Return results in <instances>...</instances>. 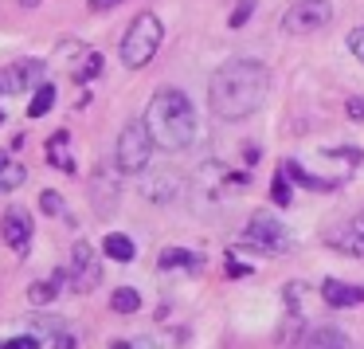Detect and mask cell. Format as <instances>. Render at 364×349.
I'll return each mask as SVG.
<instances>
[{
	"mask_svg": "<svg viewBox=\"0 0 364 349\" xmlns=\"http://www.w3.org/2000/svg\"><path fill=\"white\" fill-rule=\"evenodd\" d=\"M306 349H353V341H348V333L341 330V325H317V330L309 333Z\"/></svg>",
	"mask_w": 364,
	"mask_h": 349,
	"instance_id": "13",
	"label": "cell"
},
{
	"mask_svg": "<svg viewBox=\"0 0 364 349\" xmlns=\"http://www.w3.org/2000/svg\"><path fill=\"white\" fill-rule=\"evenodd\" d=\"M0 231H4V244H9L12 251H16V255H28V247H32V220H28V212H24L20 204H12L9 212H4Z\"/></svg>",
	"mask_w": 364,
	"mask_h": 349,
	"instance_id": "10",
	"label": "cell"
},
{
	"mask_svg": "<svg viewBox=\"0 0 364 349\" xmlns=\"http://www.w3.org/2000/svg\"><path fill=\"white\" fill-rule=\"evenodd\" d=\"M348 236H353V239H345V236H333V244H337V247H345V251H356V255H364V212L356 216L353 224H348Z\"/></svg>",
	"mask_w": 364,
	"mask_h": 349,
	"instance_id": "18",
	"label": "cell"
},
{
	"mask_svg": "<svg viewBox=\"0 0 364 349\" xmlns=\"http://www.w3.org/2000/svg\"><path fill=\"white\" fill-rule=\"evenodd\" d=\"M345 110H348V118H356V122H360V118H364V98H348V106H345Z\"/></svg>",
	"mask_w": 364,
	"mask_h": 349,
	"instance_id": "29",
	"label": "cell"
},
{
	"mask_svg": "<svg viewBox=\"0 0 364 349\" xmlns=\"http://www.w3.org/2000/svg\"><path fill=\"white\" fill-rule=\"evenodd\" d=\"M0 349H40L36 338H12V341H0Z\"/></svg>",
	"mask_w": 364,
	"mask_h": 349,
	"instance_id": "28",
	"label": "cell"
},
{
	"mask_svg": "<svg viewBox=\"0 0 364 349\" xmlns=\"http://www.w3.org/2000/svg\"><path fill=\"white\" fill-rule=\"evenodd\" d=\"M321 298L337 310H348V306H360L364 302V286H348V283H337V278H325L321 283Z\"/></svg>",
	"mask_w": 364,
	"mask_h": 349,
	"instance_id": "12",
	"label": "cell"
},
{
	"mask_svg": "<svg viewBox=\"0 0 364 349\" xmlns=\"http://www.w3.org/2000/svg\"><path fill=\"white\" fill-rule=\"evenodd\" d=\"M243 236H247V244L262 247V251H290V247H294L290 228H286L282 220H274L270 212H255Z\"/></svg>",
	"mask_w": 364,
	"mask_h": 349,
	"instance_id": "7",
	"label": "cell"
},
{
	"mask_svg": "<svg viewBox=\"0 0 364 349\" xmlns=\"http://www.w3.org/2000/svg\"><path fill=\"white\" fill-rule=\"evenodd\" d=\"M110 306L118 310V314H134V310L141 306V294H137L134 286H118V291H114V298H110Z\"/></svg>",
	"mask_w": 364,
	"mask_h": 349,
	"instance_id": "19",
	"label": "cell"
},
{
	"mask_svg": "<svg viewBox=\"0 0 364 349\" xmlns=\"http://www.w3.org/2000/svg\"><path fill=\"white\" fill-rule=\"evenodd\" d=\"M282 173L290 177V181H298V184H306V189H333L329 181H321V177H309L301 165H294V161H282Z\"/></svg>",
	"mask_w": 364,
	"mask_h": 349,
	"instance_id": "21",
	"label": "cell"
},
{
	"mask_svg": "<svg viewBox=\"0 0 364 349\" xmlns=\"http://www.w3.org/2000/svg\"><path fill=\"white\" fill-rule=\"evenodd\" d=\"M90 200H95L98 212H114L118 208V173L110 165H102L95 177H90Z\"/></svg>",
	"mask_w": 364,
	"mask_h": 349,
	"instance_id": "11",
	"label": "cell"
},
{
	"mask_svg": "<svg viewBox=\"0 0 364 349\" xmlns=\"http://www.w3.org/2000/svg\"><path fill=\"white\" fill-rule=\"evenodd\" d=\"M110 349H134V345H126V341H118V345H110Z\"/></svg>",
	"mask_w": 364,
	"mask_h": 349,
	"instance_id": "33",
	"label": "cell"
},
{
	"mask_svg": "<svg viewBox=\"0 0 364 349\" xmlns=\"http://www.w3.org/2000/svg\"><path fill=\"white\" fill-rule=\"evenodd\" d=\"M43 83H48V67H43V59H16V63L0 67V95L40 90Z\"/></svg>",
	"mask_w": 364,
	"mask_h": 349,
	"instance_id": "6",
	"label": "cell"
},
{
	"mask_svg": "<svg viewBox=\"0 0 364 349\" xmlns=\"http://www.w3.org/2000/svg\"><path fill=\"white\" fill-rule=\"evenodd\" d=\"M0 126H4V110H0Z\"/></svg>",
	"mask_w": 364,
	"mask_h": 349,
	"instance_id": "35",
	"label": "cell"
},
{
	"mask_svg": "<svg viewBox=\"0 0 364 349\" xmlns=\"http://www.w3.org/2000/svg\"><path fill=\"white\" fill-rule=\"evenodd\" d=\"M153 150H157V142H153V134H149V122L134 118V122H126V130H122L114 161H118L122 173H145V169H149Z\"/></svg>",
	"mask_w": 364,
	"mask_h": 349,
	"instance_id": "4",
	"label": "cell"
},
{
	"mask_svg": "<svg viewBox=\"0 0 364 349\" xmlns=\"http://www.w3.org/2000/svg\"><path fill=\"white\" fill-rule=\"evenodd\" d=\"M251 12H255V0H239V9L231 12V28H243L251 20Z\"/></svg>",
	"mask_w": 364,
	"mask_h": 349,
	"instance_id": "24",
	"label": "cell"
},
{
	"mask_svg": "<svg viewBox=\"0 0 364 349\" xmlns=\"http://www.w3.org/2000/svg\"><path fill=\"white\" fill-rule=\"evenodd\" d=\"M40 208L48 216H63V197H59V192H51V189H43L40 192Z\"/></svg>",
	"mask_w": 364,
	"mask_h": 349,
	"instance_id": "23",
	"label": "cell"
},
{
	"mask_svg": "<svg viewBox=\"0 0 364 349\" xmlns=\"http://www.w3.org/2000/svg\"><path fill=\"white\" fill-rule=\"evenodd\" d=\"M98 278H102V267H98V255L90 251V244H75V255H71V275H67V283H71L75 294H87L98 286Z\"/></svg>",
	"mask_w": 364,
	"mask_h": 349,
	"instance_id": "8",
	"label": "cell"
},
{
	"mask_svg": "<svg viewBox=\"0 0 364 349\" xmlns=\"http://www.w3.org/2000/svg\"><path fill=\"white\" fill-rule=\"evenodd\" d=\"M348 51L364 59V28H353V32H348Z\"/></svg>",
	"mask_w": 364,
	"mask_h": 349,
	"instance_id": "27",
	"label": "cell"
},
{
	"mask_svg": "<svg viewBox=\"0 0 364 349\" xmlns=\"http://www.w3.org/2000/svg\"><path fill=\"white\" fill-rule=\"evenodd\" d=\"M270 197H274V204H290V192H286V173H278L274 189H270Z\"/></svg>",
	"mask_w": 364,
	"mask_h": 349,
	"instance_id": "26",
	"label": "cell"
},
{
	"mask_svg": "<svg viewBox=\"0 0 364 349\" xmlns=\"http://www.w3.org/2000/svg\"><path fill=\"white\" fill-rule=\"evenodd\" d=\"M51 106H55V87H51V83H43V87L36 90L28 114H32V118H43V114H51Z\"/></svg>",
	"mask_w": 364,
	"mask_h": 349,
	"instance_id": "20",
	"label": "cell"
},
{
	"mask_svg": "<svg viewBox=\"0 0 364 349\" xmlns=\"http://www.w3.org/2000/svg\"><path fill=\"white\" fill-rule=\"evenodd\" d=\"M67 145H71V137H67L63 130H59V134L48 142V161H51V165H59L63 173H75V157L67 153Z\"/></svg>",
	"mask_w": 364,
	"mask_h": 349,
	"instance_id": "15",
	"label": "cell"
},
{
	"mask_svg": "<svg viewBox=\"0 0 364 349\" xmlns=\"http://www.w3.org/2000/svg\"><path fill=\"white\" fill-rule=\"evenodd\" d=\"M24 181H28V169L24 165H16V161H9V157H0V192L20 189Z\"/></svg>",
	"mask_w": 364,
	"mask_h": 349,
	"instance_id": "17",
	"label": "cell"
},
{
	"mask_svg": "<svg viewBox=\"0 0 364 349\" xmlns=\"http://www.w3.org/2000/svg\"><path fill=\"white\" fill-rule=\"evenodd\" d=\"M20 4H28V9H32V4H40V0H20Z\"/></svg>",
	"mask_w": 364,
	"mask_h": 349,
	"instance_id": "34",
	"label": "cell"
},
{
	"mask_svg": "<svg viewBox=\"0 0 364 349\" xmlns=\"http://www.w3.org/2000/svg\"><path fill=\"white\" fill-rule=\"evenodd\" d=\"M247 271H251V267H247V263H239V259H231V255H228V275H247Z\"/></svg>",
	"mask_w": 364,
	"mask_h": 349,
	"instance_id": "30",
	"label": "cell"
},
{
	"mask_svg": "<svg viewBox=\"0 0 364 349\" xmlns=\"http://www.w3.org/2000/svg\"><path fill=\"white\" fill-rule=\"evenodd\" d=\"M98 71H102V56H90V59H87V63H82V71H79V79H82V83H90V79H95V75H98Z\"/></svg>",
	"mask_w": 364,
	"mask_h": 349,
	"instance_id": "25",
	"label": "cell"
},
{
	"mask_svg": "<svg viewBox=\"0 0 364 349\" xmlns=\"http://www.w3.org/2000/svg\"><path fill=\"white\" fill-rule=\"evenodd\" d=\"M329 20H333V4H329V0H298V4H290V9H286L282 32H290V36H314V32H321Z\"/></svg>",
	"mask_w": 364,
	"mask_h": 349,
	"instance_id": "5",
	"label": "cell"
},
{
	"mask_svg": "<svg viewBox=\"0 0 364 349\" xmlns=\"http://www.w3.org/2000/svg\"><path fill=\"white\" fill-rule=\"evenodd\" d=\"M102 251L110 255L114 263H129L137 255V247H134V239L129 236H122V231H110V236H106V244H102Z\"/></svg>",
	"mask_w": 364,
	"mask_h": 349,
	"instance_id": "16",
	"label": "cell"
},
{
	"mask_svg": "<svg viewBox=\"0 0 364 349\" xmlns=\"http://www.w3.org/2000/svg\"><path fill=\"white\" fill-rule=\"evenodd\" d=\"M161 40H165V24H161L157 12H137V20L126 28L122 36V63L126 67H145L153 56H157Z\"/></svg>",
	"mask_w": 364,
	"mask_h": 349,
	"instance_id": "3",
	"label": "cell"
},
{
	"mask_svg": "<svg viewBox=\"0 0 364 349\" xmlns=\"http://www.w3.org/2000/svg\"><path fill=\"white\" fill-rule=\"evenodd\" d=\"M59 349H75V338H71V333H63V338H59Z\"/></svg>",
	"mask_w": 364,
	"mask_h": 349,
	"instance_id": "32",
	"label": "cell"
},
{
	"mask_svg": "<svg viewBox=\"0 0 364 349\" xmlns=\"http://www.w3.org/2000/svg\"><path fill=\"white\" fill-rule=\"evenodd\" d=\"M145 122H149V134L157 142V150H165V153H184L196 142V110H192L188 95L176 87H161L149 98Z\"/></svg>",
	"mask_w": 364,
	"mask_h": 349,
	"instance_id": "2",
	"label": "cell"
},
{
	"mask_svg": "<svg viewBox=\"0 0 364 349\" xmlns=\"http://www.w3.org/2000/svg\"><path fill=\"white\" fill-rule=\"evenodd\" d=\"M122 0H90V9L95 12H110V9H118Z\"/></svg>",
	"mask_w": 364,
	"mask_h": 349,
	"instance_id": "31",
	"label": "cell"
},
{
	"mask_svg": "<svg viewBox=\"0 0 364 349\" xmlns=\"http://www.w3.org/2000/svg\"><path fill=\"white\" fill-rule=\"evenodd\" d=\"M28 298H32L36 306H48V302L55 298V283H32L28 286Z\"/></svg>",
	"mask_w": 364,
	"mask_h": 349,
	"instance_id": "22",
	"label": "cell"
},
{
	"mask_svg": "<svg viewBox=\"0 0 364 349\" xmlns=\"http://www.w3.org/2000/svg\"><path fill=\"white\" fill-rule=\"evenodd\" d=\"M270 87V75L259 59H231L220 71L212 75V87H208V103H212L215 118L223 122H239L251 118L262 106Z\"/></svg>",
	"mask_w": 364,
	"mask_h": 349,
	"instance_id": "1",
	"label": "cell"
},
{
	"mask_svg": "<svg viewBox=\"0 0 364 349\" xmlns=\"http://www.w3.org/2000/svg\"><path fill=\"white\" fill-rule=\"evenodd\" d=\"M161 271H200L204 267V259H200L196 251H181V247H165L157 259Z\"/></svg>",
	"mask_w": 364,
	"mask_h": 349,
	"instance_id": "14",
	"label": "cell"
},
{
	"mask_svg": "<svg viewBox=\"0 0 364 349\" xmlns=\"http://www.w3.org/2000/svg\"><path fill=\"white\" fill-rule=\"evenodd\" d=\"M137 189H141V197L153 200V204H168V200L181 197L184 181H181V173H173V169H145V177H141Z\"/></svg>",
	"mask_w": 364,
	"mask_h": 349,
	"instance_id": "9",
	"label": "cell"
}]
</instances>
